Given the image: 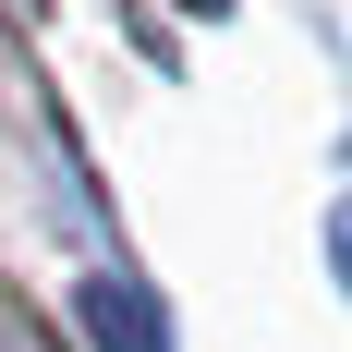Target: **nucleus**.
<instances>
[{
	"mask_svg": "<svg viewBox=\"0 0 352 352\" xmlns=\"http://www.w3.org/2000/svg\"><path fill=\"white\" fill-rule=\"evenodd\" d=\"M0 352H49V340L25 328V304H0Z\"/></svg>",
	"mask_w": 352,
	"mask_h": 352,
	"instance_id": "obj_1",
	"label": "nucleus"
}]
</instances>
